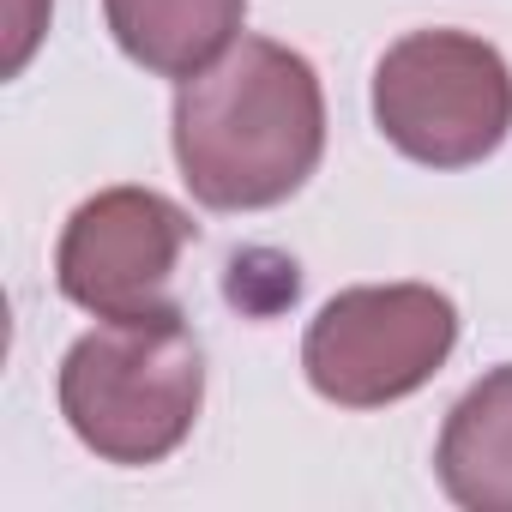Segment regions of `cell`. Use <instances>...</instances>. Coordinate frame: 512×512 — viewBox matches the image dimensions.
<instances>
[{
    "label": "cell",
    "mask_w": 512,
    "mask_h": 512,
    "mask_svg": "<svg viewBox=\"0 0 512 512\" xmlns=\"http://www.w3.org/2000/svg\"><path fill=\"white\" fill-rule=\"evenodd\" d=\"M103 19L133 67L157 79H193L235 43L247 0H103Z\"/></svg>",
    "instance_id": "obj_7"
},
{
    "label": "cell",
    "mask_w": 512,
    "mask_h": 512,
    "mask_svg": "<svg viewBox=\"0 0 512 512\" xmlns=\"http://www.w3.org/2000/svg\"><path fill=\"white\" fill-rule=\"evenodd\" d=\"M458 344V308L434 284L338 290L302 338L308 386L338 410H386L422 392Z\"/></svg>",
    "instance_id": "obj_4"
},
{
    "label": "cell",
    "mask_w": 512,
    "mask_h": 512,
    "mask_svg": "<svg viewBox=\"0 0 512 512\" xmlns=\"http://www.w3.org/2000/svg\"><path fill=\"white\" fill-rule=\"evenodd\" d=\"M61 416L103 464H163L199 422L205 350L181 308L103 320L61 356Z\"/></svg>",
    "instance_id": "obj_2"
},
{
    "label": "cell",
    "mask_w": 512,
    "mask_h": 512,
    "mask_svg": "<svg viewBox=\"0 0 512 512\" xmlns=\"http://www.w3.org/2000/svg\"><path fill=\"white\" fill-rule=\"evenodd\" d=\"M434 476L464 512H512V362L488 368L440 422Z\"/></svg>",
    "instance_id": "obj_6"
},
{
    "label": "cell",
    "mask_w": 512,
    "mask_h": 512,
    "mask_svg": "<svg viewBox=\"0 0 512 512\" xmlns=\"http://www.w3.org/2000/svg\"><path fill=\"white\" fill-rule=\"evenodd\" d=\"M175 163L205 211H272L326 157V91L308 55L235 37L175 91Z\"/></svg>",
    "instance_id": "obj_1"
},
{
    "label": "cell",
    "mask_w": 512,
    "mask_h": 512,
    "mask_svg": "<svg viewBox=\"0 0 512 512\" xmlns=\"http://www.w3.org/2000/svg\"><path fill=\"white\" fill-rule=\"evenodd\" d=\"M374 127L422 169H470L512 133V67L470 31H410L374 67Z\"/></svg>",
    "instance_id": "obj_3"
},
{
    "label": "cell",
    "mask_w": 512,
    "mask_h": 512,
    "mask_svg": "<svg viewBox=\"0 0 512 512\" xmlns=\"http://www.w3.org/2000/svg\"><path fill=\"white\" fill-rule=\"evenodd\" d=\"M43 25H49V0H13V37H7V79L25 73L31 49L43 43Z\"/></svg>",
    "instance_id": "obj_8"
},
{
    "label": "cell",
    "mask_w": 512,
    "mask_h": 512,
    "mask_svg": "<svg viewBox=\"0 0 512 512\" xmlns=\"http://www.w3.org/2000/svg\"><path fill=\"white\" fill-rule=\"evenodd\" d=\"M199 223L157 187L91 193L55 247V284L97 320H151L175 308V266Z\"/></svg>",
    "instance_id": "obj_5"
}]
</instances>
